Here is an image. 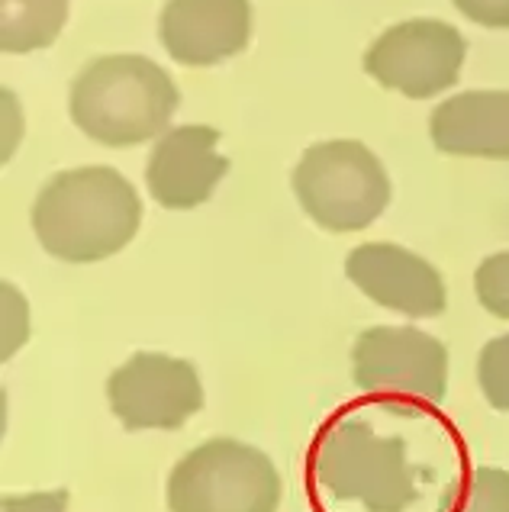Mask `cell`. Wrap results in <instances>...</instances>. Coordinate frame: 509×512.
<instances>
[{
	"mask_svg": "<svg viewBox=\"0 0 509 512\" xmlns=\"http://www.w3.org/2000/svg\"><path fill=\"white\" fill-rule=\"evenodd\" d=\"M29 335V313H26V300L17 294V287L4 281V358H10Z\"/></svg>",
	"mask_w": 509,
	"mask_h": 512,
	"instance_id": "e0dca14e",
	"label": "cell"
},
{
	"mask_svg": "<svg viewBox=\"0 0 509 512\" xmlns=\"http://www.w3.org/2000/svg\"><path fill=\"white\" fill-rule=\"evenodd\" d=\"M442 512H509V471L474 467L468 480L448 496Z\"/></svg>",
	"mask_w": 509,
	"mask_h": 512,
	"instance_id": "5bb4252c",
	"label": "cell"
},
{
	"mask_svg": "<svg viewBox=\"0 0 509 512\" xmlns=\"http://www.w3.org/2000/svg\"><path fill=\"white\" fill-rule=\"evenodd\" d=\"M107 400L123 429H181L203 406L200 374L191 361L136 351L107 380Z\"/></svg>",
	"mask_w": 509,
	"mask_h": 512,
	"instance_id": "ba28073f",
	"label": "cell"
},
{
	"mask_svg": "<svg viewBox=\"0 0 509 512\" xmlns=\"http://www.w3.org/2000/svg\"><path fill=\"white\" fill-rule=\"evenodd\" d=\"M178 107V84L145 55L91 58L68 91L71 123L107 149H133L165 136Z\"/></svg>",
	"mask_w": 509,
	"mask_h": 512,
	"instance_id": "7a4b0ae2",
	"label": "cell"
},
{
	"mask_svg": "<svg viewBox=\"0 0 509 512\" xmlns=\"http://www.w3.org/2000/svg\"><path fill=\"white\" fill-rule=\"evenodd\" d=\"M352 380L377 400L439 406L448 393V348L423 329L374 326L352 348Z\"/></svg>",
	"mask_w": 509,
	"mask_h": 512,
	"instance_id": "8992f818",
	"label": "cell"
},
{
	"mask_svg": "<svg viewBox=\"0 0 509 512\" xmlns=\"http://www.w3.org/2000/svg\"><path fill=\"white\" fill-rule=\"evenodd\" d=\"M477 384H481L484 400L497 413H509V332L497 335L481 348V355H477Z\"/></svg>",
	"mask_w": 509,
	"mask_h": 512,
	"instance_id": "9a60e30c",
	"label": "cell"
},
{
	"mask_svg": "<svg viewBox=\"0 0 509 512\" xmlns=\"http://www.w3.org/2000/svg\"><path fill=\"white\" fill-rule=\"evenodd\" d=\"M216 145H220V129L197 123L174 126L158 136L145 165V184L158 207L194 210L210 200L229 171V158L216 152Z\"/></svg>",
	"mask_w": 509,
	"mask_h": 512,
	"instance_id": "8fae6325",
	"label": "cell"
},
{
	"mask_svg": "<svg viewBox=\"0 0 509 512\" xmlns=\"http://www.w3.org/2000/svg\"><path fill=\"white\" fill-rule=\"evenodd\" d=\"M474 294L490 316L509 319V252H497L477 265Z\"/></svg>",
	"mask_w": 509,
	"mask_h": 512,
	"instance_id": "2e32d148",
	"label": "cell"
},
{
	"mask_svg": "<svg viewBox=\"0 0 509 512\" xmlns=\"http://www.w3.org/2000/svg\"><path fill=\"white\" fill-rule=\"evenodd\" d=\"M294 197L313 223L326 232H361L384 216L390 178L365 142L326 139L310 145L290 174Z\"/></svg>",
	"mask_w": 509,
	"mask_h": 512,
	"instance_id": "277c9868",
	"label": "cell"
},
{
	"mask_svg": "<svg viewBox=\"0 0 509 512\" xmlns=\"http://www.w3.org/2000/svg\"><path fill=\"white\" fill-rule=\"evenodd\" d=\"M65 509H68V490L4 496V503H0V512H65Z\"/></svg>",
	"mask_w": 509,
	"mask_h": 512,
	"instance_id": "d6986e66",
	"label": "cell"
},
{
	"mask_svg": "<svg viewBox=\"0 0 509 512\" xmlns=\"http://www.w3.org/2000/svg\"><path fill=\"white\" fill-rule=\"evenodd\" d=\"M464 20L484 29H509V0H452Z\"/></svg>",
	"mask_w": 509,
	"mask_h": 512,
	"instance_id": "ac0fdd59",
	"label": "cell"
},
{
	"mask_svg": "<svg viewBox=\"0 0 509 512\" xmlns=\"http://www.w3.org/2000/svg\"><path fill=\"white\" fill-rule=\"evenodd\" d=\"M310 477L329 500L355 503L365 512H406L419 500L406 442L377 432L355 413H342L319 432Z\"/></svg>",
	"mask_w": 509,
	"mask_h": 512,
	"instance_id": "3957f363",
	"label": "cell"
},
{
	"mask_svg": "<svg viewBox=\"0 0 509 512\" xmlns=\"http://www.w3.org/2000/svg\"><path fill=\"white\" fill-rule=\"evenodd\" d=\"M68 20V0H0V49L29 55L49 49Z\"/></svg>",
	"mask_w": 509,
	"mask_h": 512,
	"instance_id": "4fadbf2b",
	"label": "cell"
},
{
	"mask_svg": "<svg viewBox=\"0 0 509 512\" xmlns=\"http://www.w3.org/2000/svg\"><path fill=\"white\" fill-rule=\"evenodd\" d=\"M345 277L390 313L432 319L448 306L439 268L394 242H365L345 255Z\"/></svg>",
	"mask_w": 509,
	"mask_h": 512,
	"instance_id": "9c48e42d",
	"label": "cell"
},
{
	"mask_svg": "<svg viewBox=\"0 0 509 512\" xmlns=\"http://www.w3.org/2000/svg\"><path fill=\"white\" fill-rule=\"evenodd\" d=\"M432 145L458 158H509V91H461L429 120Z\"/></svg>",
	"mask_w": 509,
	"mask_h": 512,
	"instance_id": "7c38bea8",
	"label": "cell"
},
{
	"mask_svg": "<svg viewBox=\"0 0 509 512\" xmlns=\"http://www.w3.org/2000/svg\"><path fill=\"white\" fill-rule=\"evenodd\" d=\"M23 139V113L13 91H4V162L13 158V149Z\"/></svg>",
	"mask_w": 509,
	"mask_h": 512,
	"instance_id": "ffe728a7",
	"label": "cell"
},
{
	"mask_svg": "<svg viewBox=\"0 0 509 512\" xmlns=\"http://www.w3.org/2000/svg\"><path fill=\"white\" fill-rule=\"evenodd\" d=\"M464 58H468V39L458 26L416 17L384 29L371 42L365 71L387 91L410 100H432L458 84Z\"/></svg>",
	"mask_w": 509,
	"mask_h": 512,
	"instance_id": "52a82bcc",
	"label": "cell"
},
{
	"mask_svg": "<svg viewBox=\"0 0 509 512\" xmlns=\"http://www.w3.org/2000/svg\"><path fill=\"white\" fill-rule=\"evenodd\" d=\"M29 219L46 255L68 265H94L136 239L142 200L110 165L68 168L42 184Z\"/></svg>",
	"mask_w": 509,
	"mask_h": 512,
	"instance_id": "6da1fadb",
	"label": "cell"
},
{
	"mask_svg": "<svg viewBox=\"0 0 509 512\" xmlns=\"http://www.w3.org/2000/svg\"><path fill=\"white\" fill-rule=\"evenodd\" d=\"M158 39L178 65H220L252 42V0H168Z\"/></svg>",
	"mask_w": 509,
	"mask_h": 512,
	"instance_id": "30bf717a",
	"label": "cell"
},
{
	"mask_svg": "<svg viewBox=\"0 0 509 512\" xmlns=\"http://www.w3.org/2000/svg\"><path fill=\"white\" fill-rule=\"evenodd\" d=\"M281 474L274 461L236 438H210L168 474V512H278Z\"/></svg>",
	"mask_w": 509,
	"mask_h": 512,
	"instance_id": "5b68a950",
	"label": "cell"
}]
</instances>
